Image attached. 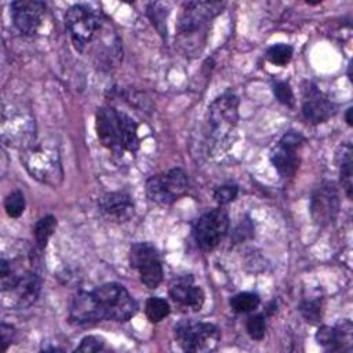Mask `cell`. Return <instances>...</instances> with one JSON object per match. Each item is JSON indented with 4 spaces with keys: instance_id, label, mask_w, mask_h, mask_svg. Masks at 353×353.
<instances>
[{
    "instance_id": "6da1fadb",
    "label": "cell",
    "mask_w": 353,
    "mask_h": 353,
    "mask_svg": "<svg viewBox=\"0 0 353 353\" xmlns=\"http://www.w3.org/2000/svg\"><path fill=\"white\" fill-rule=\"evenodd\" d=\"M97 135L101 143L116 156L134 154L139 148L138 127L125 113L102 106L95 116Z\"/></svg>"
},
{
    "instance_id": "7a4b0ae2",
    "label": "cell",
    "mask_w": 353,
    "mask_h": 353,
    "mask_svg": "<svg viewBox=\"0 0 353 353\" xmlns=\"http://www.w3.org/2000/svg\"><path fill=\"white\" fill-rule=\"evenodd\" d=\"M223 3L188 1L182 6V12L176 23V37L181 48L189 54L196 52L205 41L211 19L223 8Z\"/></svg>"
},
{
    "instance_id": "3957f363",
    "label": "cell",
    "mask_w": 353,
    "mask_h": 353,
    "mask_svg": "<svg viewBox=\"0 0 353 353\" xmlns=\"http://www.w3.org/2000/svg\"><path fill=\"white\" fill-rule=\"evenodd\" d=\"M65 25L77 51L90 54L94 41L110 36L108 19L98 10L87 4H74L65 14Z\"/></svg>"
},
{
    "instance_id": "277c9868",
    "label": "cell",
    "mask_w": 353,
    "mask_h": 353,
    "mask_svg": "<svg viewBox=\"0 0 353 353\" xmlns=\"http://www.w3.org/2000/svg\"><path fill=\"white\" fill-rule=\"evenodd\" d=\"M21 160L32 178L41 183L57 186L63 176L57 145L51 142L32 143L23 149Z\"/></svg>"
},
{
    "instance_id": "5b68a950",
    "label": "cell",
    "mask_w": 353,
    "mask_h": 353,
    "mask_svg": "<svg viewBox=\"0 0 353 353\" xmlns=\"http://www.w3.org/2000/svg\"><path fill=\"white\" fill-rule=\"evenodd\" d=\"M99 320L127 321L138 310L135 299L117 283H106L91 291Z\"/></svg>"
},
{
    "instance_id": "8992f818",
    "label": "cell",
    "mask_w": 353,
    "mask_h": 353,
    "mask_svg": "<svg viewBox=\"0 0 353 353\" xmlns=\"http://www.w3.org/2000/svg\"><path fill=\"white\" fill-rule=\"evenodd\" d=\"M208 121L211 137L218 149L225 150L223 143L229 148L232 134L239 121V98L232 92H226L214 99L208 108Z\"/></svg>"
},
{
    "instance_id": "52a82bcc",
    "label": "cell",
    "mask_w": 353,
    "mask_h": 353,
    "mask_svg": "<svg viewBox=\"0 0 353 353\" xmlns=\"http://www.w3.org/2000/svg\"><path fill=\"white\" fill-rule=\"evenodd\" d=\"M175 339L185 352H210L219 342V330L211 323L182 320L174 328Z\"/></svg>"
},
{
    "instance_id": "ba28073f",
    "label": "cell",
    "mask_w": 353,
    "mask_h": 353,
    "mask_svg": "<svg viewBox=\"0 0 353 353\" xmlns=\"http://www.w3.org/2000/svg\"><path fill=\"white\" fill-rule=\"evenodd\" d=\"M1 139L6 145L29 148L34 143V120L22 108H4L1 117Z\"/></svg>"
},
{
    "instance_id": "9c48e42d",
    "label": "cell",
    "mask_w": 353,
    "mask_h": 353,
    "mask_svg": "<svg viewBox=\"0 0 353 353\" xmlns=\"http://www.w3.org/2000/svg\"><path fill=\"white\" fill-rule=\"evenodd\" d=\"M188 189V175L181 168L150 176L146 181V194L150 201L168 205L178 200Z\"/></svg>"
},
{
    "instance_id": "30bf717a",
    "label": "cell",
    "mask_w": 353,
    "mask_h": 353,
    "mask_svg": "<svg viewBox=\"0 0 353 353\" xmlns=\"http://www.w3.org/2000/svg\"><path fill=\"white\" fill-rule=\"evenodd\" d=\"M229 229V215L222 207L207 211L193 225V236L203 251L214 250Z\"/></svg>"
},
{
    "instance_id": "8fae6325",
    "label": "cell",
    "mask_w": 353,
    "mask_h": 353,
    "mask_svg": "<svg viewBox=\"0 0 353 353\" xmlns=\"http://www.w3.org/2000/svg\"><path fill=\"white\" fill-rule=\"evenodd\" d=\"M128 259L148 288L159 287L163 280V266L157 250L150 243H135L130 248Z\"/></svg>"
},
{
    "instance_id": "7c38bea8",
    "label": "cell",
    "mask_w": 353,
    "mask_h": 353,
    "mask_svg": "<svg viewBox=\"0 0 353 353\" xmlns=\"http://www.w3.org/2000/svg\"><path fill=\"white\" fill-rule=\"evenodd\" d=\"M339 211V194L332 182L319 185L310 199V214L316 225L327 226L332 223Z\"/></svg>"
},
{
    "instance_id": "4fadbf2b",
    "label": "cell",
    "mask_w": 353,
    "mask_h": 353,
    "mask_svg": "<svg viewBox=\"0 0 353 353\" xmlns=\"http://www.w3.org/2000/svg\"><path fill=\"white\" fill-rule=\"evenodd\" d=\"M302 143L303 137L299 132L288 131L281 137L279 145L270 152L272 164L281 176L288 178L295 174L299 164L296 152Z\"/></svg>"
},
{
    "instance_id": "5bb4252c",
    "label": "cell",
    "mask_w": 353,
    "mask_h": 353,
    "mask_svg": "<svg viewBox=\"0 0 353 353\" xmlns=\"http://www.w3.org/2000/svg\"><path fill=\"white\" fill-rule=\"evenodd\" d=\"M41 290V279L34 272H23L18 281L3 294V305L12 309H25L36 302Z\"/></svg>"
},
{
    "instance_id": "9a60e30c",
    "label": "cell",
    "mask_w": 353,
    "mask_h": 353,
    "mask_svg": "<svg viewBox=\"0 0 353 353\" xmlns=\"http://www.w3.org/2000/svg\"><path fill=\"white\" fill-rule=\"evenodd\" d=\"M46 4L37 0H18L11 3V15L14 25L26 36L37 33L41 26Z\"/></svg>"
},
{
    "instance_id": "2e32d148",
    "label": "cell",
    "mask_w": 353,
    "mask_h": 353,
    "mask_svg": "<svg viewBox=\"0 0 353 353\" xmlns=\"http://www.w3.org/2000/svg\"><path fill=\"white\" fill-rule=\"evenodd\" d=\"M302 113L307 121L319 124L327 121L335 113V108L314 84L307 83L303 90Z\"/></svg>"
},
{
    "instance_id": "e0dca14e",
    "label": "cell",
    "mask_w": 353,
    "mask_h": 353,
    "mask_svg": "<svg viewBox=\"0 0 353 353\" xmlns=\"http://www.w3.org/2000/svg\"><path fill=\"white\" fill-rule=\"evenodd\" d=\"M353 327L349 320H342L336 325H323L316 332V341L330 352H350L353 343Z\"/></svg>"
},
{
    "instance_id": "ac0fdd59",
    "label": "cell",
    "mask_w": 353,
    "mask_h": 353,
    "mask_svg": "<svg viewBox=\"0 0 353 353\" xmlns=\"http://www.w3.org/2000/svg\"><path fill=\"white\" fill-rule=\"evenodd\" d=\"M98 207L103 216L113 222H125L134 214V203L127 192H110L103 194Z\"/></svg>"
},
{
    "instance_id": "d6986e66",
    "label": "cell",
    "mask_w": 353,
    "mask_h": 353,
    "mask_svg": "<svg viewBox=\"0 0 353 353\" xmlns=\"http://www.w3.org/2000/svg\"><path fill=\"white\" fill-rule=\"evenodd\" d=\"M171 298L183 307L200 310L204 303V292L199 285L193 284L192 279H181L170 288Z\"/></svg>"
},
{
    "instance_id": "ffe728a7",
    "label": "cell",
    "mask_w": 353,
    "mask_h": 353,
    "mask_svg": "<svg viewBox=\"0 0 353 353\" xmlns=\"http://www.w3.org/2000/svg\"><path fill=\"white\" fill-rule=\"evenodd\" d=\"M69 317L76 324H92L101 321L91 292L81 291L74 295L70 303Z\"/></svg>"
},
{
    "instance_id": "44dd1931",
    "label": "cell",
    "mask_w": 353,
    "mask_h": 353,
    "mask_svg": "<svg viewBox=\"0 0 353 353\" xmlns=\"http://www.w3.org/2000/svg\"><path fill=\"white\" fill-rule=\"evenodd\" d=\"M341 174V183L347 196L352 199L353 196V179H352V146L350 143H343L336 154Z\"/></svg>"
},
{
    "instance_id": "7402d4cb",
    "label": "cell",
    "mask_w": 353,
    "mask_h": 353,
    "mask_svg": "<svg viewBox=\"0 0 353 353\" xmlns=\"http://www.w3.org/2000/svg\"><path fill=\"white\" fill-rule=\"evenodd\" d=\"M230 307L236 313H248L258 307L259 296L255 292H239L229 301Z\"/></svg>"
},
{
    "instance_id": "603a6c76",
    "label": "cell",
    "mask_w": 353,
    "mask_h": 353,
    "mask_svg": "<svg viewBox=\"0 0 353 353\" xmlns=\"http://www.w3.org/2000/svg\"><path fill=\"white\" fill-rule=\"evenodd\" d=\"M145 313L152 323H159L170 314V305L165 299L160 296H150L146 301Z\"/></svg>"
},
{
    "instance_id": "cb8c5ba5",
    "label": "cell",
    "mask_w": 353,
    "mask_h": 353,
    "mask_svg": "<svg viewBox=\"0 0 353 353\" xmlns=\"http://www.w3.org/2000/svg\"><path fill=\"white\" fill-rule=\"evenodd\" d=\"M57 228V219L52 215H46L37 221L34 225V237L39 248H44L47 245L48 239L54 233Z\"/></svg>"
},
{
    "instance_id": "d4e9b609",
    "label": "cell",
    "mask_w": 353,
    "mask_h": 353,
    "mask_svg": "<svg viewBox=\"0 0 353 353\" xmlns=\"http://www.w3.org/2000/svg\"><path fill=\"white\" fill-rule=\"evenodd\" d=\"M148 15L152 21V23L156 26L159 33L161 36H167V15H168V7L164 3H150L148 6Z\"/></svg>"
},
{
    "instance_id": "484cf974",
    "label": "cell",
    "mask_w": 353,
    "mask_h": 353,
    "mask_svg": "<svg viewBox=\"0 0 353 353\" xmlns=\"http://www.w3.org/2000/svg\"><path fill=\"white\" fill-rule=\"evenodd\" d=\"M266 58L269 59V62H272L273 65L277 66H284L287 65L291 58H292V47L284 43H279V44H273L272 47L268 48L266 51Z\"/></svg>"
},
{
    "instance_id": "4316f807",
    "label": "cell",
    "mask_w": 353,
    "mask_h": 353,
    "mask_svg": "<svg viewBox=\"0 0 353 353\" xmlns=\"http://www.w3.org/2000/svg\"><path fill=\"white\" fill-rule=\"evenodd\" d=\"M4 210L8 216L18 218L25 210V196L21 190L11 192L4 200Z\"/></svg>"
},
{
    "instance_id": "83f0119b",
    "label": "cell",
    "mask_w": 353,
    "mask_h": 353,
    "mask_svg": "<svg viewBox=\"0 0 353 353\" xmlns=\"http://www.w3.org/2000/svg\"><path fill=\"white\" fill-rule=\"evenodd\" d=\"M245 330L252 339L261 341L266 332L265 317L262 314H254V316L248 317V320L245 323Z\"/></svg>"
},
{
    "instance_id": "f1b7e54d",
    "label": "cell",
    "mask_w": 353,
    "mask_h": 353,
    "mask_svg": "<svg viewBox=\"0 0 353 353\" xmlns=\"http://www.w3.org/2000/svg\"><path fill=\"white\" fill-rule=\"evenodd\" d=\"M299 310L309 323H317L321 317V305L319 301H305L301 303Z\"/></svg>"
},
{
    "instance_id": "f546056e",
    "label": "cell",
    "mask_w": 353,
    "mask_h": 353,
    "mask_svg": "<svg viewBox=\"0 0 353 353\" xmlns=\"http://www.w3.org/2000/svg\"><path fill=\"white\" fill-rule=\"evenodd\" d=\"M273 94H274L276 99L280 103H283L285 106H292V103H294V92H292V88L290 87L288 83L277 81L273 85Z\"/></svg>"
},
{
    "instance_id": "4dcf8cb0",
    "label": "cell",
    "mask_w": 353,
    "mask_h": 353,
    "mask_svg": "<svg viewBox=\"0 0 353 353\" xmlns=\"http://www.w3.org/2000/svg\"><path fill=\"white\" fill-rule=\"evenodd\" d=\"M239 193V189L236 185H222V186H216L214 190V199L218 204L225 205L230 201H233L236 199Z\"/></svg>"
},
{
    "instance_id": "1f68e13d",
    "label": "cell",
    "mask_w": 353,
    "mask_h": 353,
    "mask_svg": "<svg viewBox=\"0 0 353 353\" xmlns=\"http://www.w3.org/2000/svg\"><path fill=\"white\" fill-rule=\"evenodd\" d=\"M105 346V342L102 338L95 336V335H88L84 336L80 341V345L76 347L77 352H99Z\"/></svg>"
},
{
    "instance_id": "d6a6232c",
    "label": "cell",
    "mask_w": 353,
    "mask_h": 353,
    "mask_svg": "<svg viewBox=\"0 0 353 353\" xmlns=\"http://www.w3.org/2000/svg\"><path fill=\"white\" fill-rule=\"evenodd\" d=\"M0 331H1V343H3V350L6 352L8 349V346L11 345L12 339H14V335H15V330L12 325H8L6 323L1 324L0 327Z\"/></svg>"
},
{
    "instance_id": "836d02e7",
    "label": "cell",
    "mask_w": 353,
    "mask_h": 353,
    "mask_svg": "<svg viewBox=\"0 0 353 353\" xmlns=\"http://www.w3.org/2000/svg\"><path fill=\"white\" fill-rule=\"evenodd\" d=\"M352 112H353V109H352V108H349V109L346 110V116H345V119H346L347 125H352Z\"/></svg>"
}]
</instances>
